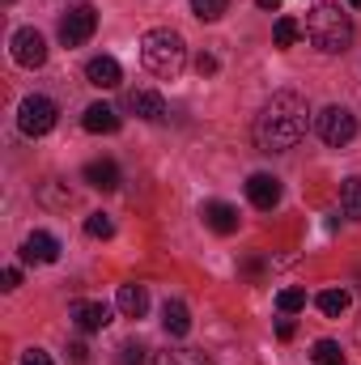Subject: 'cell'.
<instances>
[{
  "label": "cell",
  "instance_id": "6da1fadb",
  "mask_svg": "<svg viewBox=\"0 0 361 365\" xmlns=\"http://www.w3.org/2000/svg\"><path fill=\"white\" fill-rule=\"evenodd\" d=\"M306 123H310V106H306L302 93L293 90L272 93L264 102V110L255 115V145L264 153H285L306 136Z\"/></svg>",
  "mask_w": 361,
  "mask_h": 365
},
{
  "label": "cell",
  "instance_id": "7a4b0ae2",
  "mask_svg": "<svg viewBox=\"0 0 361 365\" xmlns=\"http://www.w3.org/2000/svg\"><path fill=\"white\" fill-rule=\"evenodd\" d=\"M306 38H310L319 51L340 56V51H349V43H353V17H349L340 4L323 0V4H315V9L306 13Z\"/></svg>",
  "mask_w": 361,
  "mask_h": 365
},
{
  "label": "cell",
  "instance_id": "3957f363",
  "mask_svg": "<svg viewBox=\"0 0 361 365\" xmlns=\"http://www.w3.org/2000/svg\"><path fill=\"white\" fill-rule=\"evenodd\" d=\"M141 60H145V68H149L153 77L175 81L183 68H187V43H183L179 30L158 26V30H149V34L141 38Z\"/></svg>",
  "mask_w": 361,
  "mask_h": 365
},
{
  "label": "cell",
  "instance_id": "277c9868",
  "mask_svg": "<svg viewBox=\"0 0 361 365\" xmlns=\"http://www.w3.org/2000/svg\"><path fill=\"white\" fill-rule=\"evenodd\" d=\"M56 119H60V110H56V102L43 98V93H30V98H21V106H17V128H21V136H47V132L56 128Z\"/></svg>",
  "mask_w": 361,
  "mask_h": 365
},
{
  "label": "cell",
  "instance_id": "5b68a950",
  "mask_svg": "<svg viewBox=\"0 0 361 365\" xmlns=\"http://www.w3.org/2000/svg\"><path fill=\"white\" fill-rule=\"evenodd\" d=\"M315 128H319L323 145H332V149H345V145L357 136V119H353L349 106H327V110H319Z\"/></svg>",
  "mask_w": 361,
  "mask_h": 365
},
{
  "label": "cell",
  "instance_id": "8992f818",
  "mask_svg": "<svg viewBox=\"0 0 361 365\" xmlns=\"http://www.w3.org/2000/svg\"><path fill=\"white\" fill-rule=\"evenodd\" d=\"M93 30H98V13H93L90 4H73L60 17V43L64 47H81L86 38H93Z\"/></svg>",
  "mask_w": 361,
  "mask_h": 365
},
{
  "label": "cell",
  "instance_id": "52a82bcc",
  "mask_svg": "<svg viewBox=\"0 0 361 365\" xmlns=\"http://www.w3.org/2000/svg\"><path fill=\"white\" fill-rule=\"evenodd\" d=\"M13 60H17L21 68H43V64H47V38H43L34 26H21V30L13 34Z\"/></svg>",
  "mask_w": 361,
  "mask_h": 365
},
{
  "label": "cell",
  "instance_id": "ba28073f",
  "mask_svg": "<svg viewBox=\"0 0 361 365\" xmlns=\"http://www.w3.org/2000/svg\"><path fill=\"white\" fill-rule=\"evenodd\" d=\"M247 200H251L260 212H272V208L280 204V179H272V175H251V179H247Z\"/></svg>",
  "mask_w": 361,
  "mask_h": 365
},
{
  "label": "cell",
  "instance_id": "9c48e42d",
  "mask_svg": "<svg viewBox=\"0 0 361 365\" xmlns=\"http://www.w3.org/2000/svg\"><path fill=\"white\" fill-rule=\"evenodd\" d=\"M128 110L136 119H145V123H158V119H166V98L153 90H132L128 93Z\"/></svg>",
  "mask_w": 361,
  "mask_h": 365
},
{
  "label": "cell",
  "instance_id": "30bf717a",
  "mask_svg": "<svg viewBox=\"0 0 361 365\" xmlns=\"http://www.w3.org/2000/svg\"><path fill=\"white\" fill-rule=\"evenodd\" d=\"M21 259H26V264H56V259H60V242H56L51 234L34 230V234L21 242Z\"/></svg>",
  "mask_w": 361,
  "mask_h": 365
},
{
  "label": "cell",
  "instance_id": "8fae6325",
  "mask_svg": "<svg viewBox=\"0 0 361 365\" xmlns=\"http://www.w3.org/2000/svg\"><path fill=\"white\" fill-rule=\"evenodd\" d=\"M86 81L98 86V90H115L123 81V68H119L115 56H93L90 64H86Z\"/></svg>",
  "mask_w": 361,
  "mask_h": 365
},
{
  "label": "cell",
  "instance_id": "7c38bea8",
  "mask_svg": "<svg viewBox=\"0 0 361 365\" xmlns=\"http://www.w3.org/2000/svg\"><path fill=\"white\" fill-rule=\"evenodd\" d=\"M68 314H73V323L81 331H102L111 323V306H102V302H73Z\"/></svg>",
  "mask_w": 361,
  "mask_h": 365
},
{
  "label": "cell",
  "instance_id": "4fadbf2b",
  "mask_svg": "<svg viewBox=\"0 0 361 365\" xmlns=\"http://www.w3.org/2000/svg\"><path fill=\"white\" fill-rule=\"evenodd\" d=\"M204 221H208V230L213 234H234L238 230V208L234 204H225V200H213V204H204Z\"/></svg>",
  "mask_w": 361,
  "mask_h": 365
},
{
  "label": "cell",
  "instance_id": "5bb4252c",
  "mask_svg": "<svg viewBox=\"0 0 361 365\" xmlns=\"http://www.w3.org/2000/svg\"><path fill=\"white\" fill-rule=\"evenodd\" d=\"M81 123H86V132H93V136H111V132H119V115H115V106H106V102L86 106Z\"/></svg>",
  "mask_w": 361,
  "mask_h": 365
},
{
  "label": "cell",
  "instance_id": "9a60e30c",
  "mask_svg": "<svg viewBox=\"0 0 361 365\" xmlns=\"http://www.w3.org/2000/svg\"><path fill=\"white\" fill-rule=\"evenodd\" d=\"M119 310H123V319H145V310H149V293H145V284H119Z\"/></svg>",
  "mask_w": 361,
  "mask_h": 365
},
{
  "label": "cell",
  "instance_id": "2e32d148",
  "mask_svg": "<svg viewBox=\"0 0 361 365\" xmlns=\"http://www.w3.org/2000/svg\"><path fill=\"white\" fill-rule=\"evenodd\" d=\"M86 182H90L93 191H115L119 187V166L106 162V158H98V162L86 166Z\"/></svg>",
  "mask_w": 361,
  "mask_h": 365
},
{
  "label": "cell",
  "instance_id": "e0dca14e",
  "mask_svg": "<svg viewBox=\"0 0 361 365\" xmlns=\"http://www.w3.org/2000/svg\"><path fill=\"white\" fill-rule=\"evenodd\" d=\"M162 327H166L171 336H187V331H191V310H187L183 302H166V306H162Z\"/></svg>",
  "mask_w": 361,
  "mask_h": 365
},
{
  "label": "cell",
  "instance_id": "ac0fdd59",
  "mask_svg": "<svg viewBox=\"0 0 361 365\" xmlns=\"http://www.w3.org/2000/svg\"><path fill=\"white\" fill-rule=\"evenodd\" d=\"M349 302H353V297H349V289H323V293L315 297V306H319L327 319H340V314L349 310Z\"/></svg>",
  "mask_w": 361,
  "mask_h": 365
},
{
  "label": "cell",
  "instance_id": "d6986e66",
  "mask_svg": "<svg viewBox=\"0 0 361 365\" xmlns=\"http://www.w3.org/2000/svg\"><path fill=\"white\" fill-rule=\"evenodd\" d=\"M340 208L349 221H361V179H345L340 187Z\"/></svg>",
  "mask_w": 361,
  "mask_h": 365
},
{
  "label": "cell",
  "instance_id": "ffe728a7",
  "mask_svg": "<svg viewBox=\"0 0 361 365\" xmlns=\"http://www.w3.org/2000/svg\"><path fill=\"white\" fill-rule=\"evenodd\" d=\"M310 357H315V365H345V349L336 340H319L310 349Z\"/></svg>",
  "mask_w": 361,
  "mask_h": 365
},
{
  "label": "cell",
  "instance_id": "44dd1931",
  "mask_svg": "<svg viewBox=\"0 0 361 365\" xmlns=\"http://www.w3.org/2000/svg\"><path fill=\"white\" fill-rule=\"evenodd\" d=\"M225 9H230V0H191V13L200 21H217V17H225Z\"/></svg>",
  "mask_w": 361,
  "mask_h": 365
},
{
  "label": "cell",
  "instance_id": "7402d4cb",
  "mask_svg": "<svg viewBox=\"0 0 361 365\" xmlns=\"http://www.w3.org/2000/svg\"><path fill=\"white\" fill-rule=\"evenodd\" d=\"M86 234H90V238H102V242H106V238L115 234V221H111L106 212H90V217H86Z\"/></svg>",
  "mask_w": 361,
  "mask_h": 365
},
{
  "label": "cell",
  "instance_id": "603a6c76",
  "mask_svg": "<svg viewBox=\"0 0 361 365\" xmlns=\"http://www.w3.org/2000/svg\"><path fill=\"white\" fill-rule=\"evenodd\" d=\"M272 38H276V47H293V43H298V21H293V17H276Z\"/></svg>",
  "mask_w": 361,
  "mask_h": 365
},
{
  "label": "cell",
  "instance_id": "cb8c5ba5",
  "mask_svg": "<svg viewBox=\"0 0 361 365\" xmlns=\"http://www.w3.org/2000/svg\"><path fill=\"white\" fill-rule=\"evenodd\" d=\"M276 306H280V314H298L306 306V293L302 289H280L276 293Z\"/></svg>",
  "mask_w": 361,
  "mask_h": 365
},
{
  "label": "cell",
  "instance_id": "d4e9b609",
  "mask_svg": "<svg viewBox=\"0 0 361 365\" xmlns=\"http://www.w3.org/2000/svg\"><path fill=\"white\" fill-rule=\"evenodd\" d=\"M119 365H145V344L141 340H128L119 349Z\"/></svg>",
  "mask_w": 361,
  "mask_h": 365
},
{
  "label": "cell",
  "instance_id": "484cf974",
  "mask_svg": "<svg viewBox=\"0 0 361 365\" xmlns=\"http://www.w3.org/2000/svg\"><path fill=\"white\" fill-rule=\"evenodd\" d=\"M195 73H200V77H213V73H217V56H208V51L195 56Z\"/></svg>",
  "mask_w": 361,
  "mask_h": 365
},
{
  "label": "cell",
  "instance_id": "4316f807",
  "mask_svg": "<svg viewBox=\"0 0 361 365\" xmlns=\"http://www.w3.org/2000/svg\"><path fill=\"white\" fill-rule=\"evenodd\" d=\"M17 365H51V357H47L43 349H26V353H21V361H17Z\"/></svg>",
  "mask_w": 361,
  "mask_h": 365
},
{
  "label": "cell",
  "instance_id": "83f0119b",
  "mask_svg": "<svg viewBox=\"0 0 361 365\" xmlns=\"http://www.w3.org/2000/svg\"><path fill=\"white\" fill-rule=\"evenodd\" d=\"M68 361L86 365V361H90V349H86V344H68Z\"/></svg>",
  "mask_w": 361,
  "mask_h": 365
},
{
  "label": "cell",
  "instance_id": "f1b7e54d",
  "mask_svg": "<svg viewBox=\"0 0 361 365\" xmlns=\"http://www.w3.org/2000/svg\"><path fill=\"white\" fill-rule=\"evenodd\" d=\"M153 365H183V357H179V353H171V349H166V353H153Z\"/></svg>",
  "mask_w": 361,
  "mask_h": 365
},
{
  "label": "cell",
  "instance_id": "f546056e",
  "mask_svg": "<svg viewBox=\"0 0 361 365\" xmlns=\"http://www.w3.org/2000/svg\"><path fill=\"white\" fill-rule=\"evenodd\" d=\"M293 331H298L293 319H280V323H276V336H280V340H293Z\"/></svg>",
  "mask_w": 361,
  "mask_h": 365
},
{
  "label": "cell",
  "instance_id": "4dcf8cb0",
  "mask_svg": "<svg viewBox=\"0 0 361 365\" xmlns=\"http://www.w3.org/2000/svg\"><path fill=\"white\" fill-rule=\"evenodd\" d=\"M17 284H21V272H17V268H9V272H4V289H17Z\"/></svg>",
  "mask_w": 361,
  "mask_h": 365
},
{
  "label": "cell",
  "instance_id": "1f68e13d",
  "mask_svg": "<svg viewBox=\"0 0 361 365\" xmlns=\"http://www.w3.org/2000/svg\"><path fill=\"white\" fill-rule=\"evenodd\" d=\"M255 4H260V9H268V13H276V9H280V0H255Z\"/></svg>",
  "mask_w": 361,
  "mask_h": 365
},
{
  "label": "cell",
  "instance_id": "d6a6232c",
  "mask_svg": "<svg viewBox=\"0 0 361 365\" xmlns=\"http://www.w3.org/2000/svg\"><path fill=\"white\" fill-rule=\"evenodd\" d=\"M349 4H353V9H361V0H349Z\"/></svg>",
  "mask_w": 361,
  "mask_h": 365
}]
</instances>
